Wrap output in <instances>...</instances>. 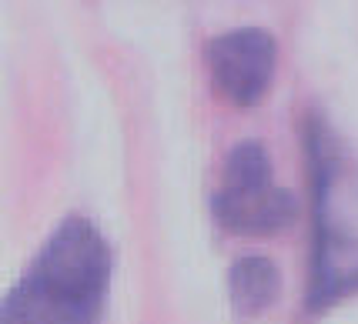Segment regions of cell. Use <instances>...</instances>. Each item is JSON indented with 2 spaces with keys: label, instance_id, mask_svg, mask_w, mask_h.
I'll use <instances>...</instances> for the list:
<instances>
[{
  "label": "cell",
  "instance_id": "obj_4",
  "mask_svg": "<svg viewBox=\"0 0 358 324\" xmlns=\"http://www.w3.org/2000/svg\"><path fill=\"white\" fill-rule=\"evenodd\" d=\"M204 57L218 91L238 108H251L265 97L271 84L278 44L265 27H238L218 34L204 47Z\"/></svg>",
  "mask_w": 358,
  "mask_h": 324
},
{
  "label": "cell",
  "instance_id": "obj_5",
  "mask_svg": "<svg viewBox=\"0 0 358 324\" xmlns=\"http://www.w3.org/2000/svg\"><path fill=\"white\" fill-rule=\"evenodd\" d=\"M281 294V271L278 264L265 254H245L228 267V297L234 314L255 318L268 311Z\"/></svg>",
  "mask_w": 358,
  "mask_h": 324
},
{
  "label": "cell",
  "instance_id": "obj_3",
  "mask_svg": "<svg viewBox=\"0 0 358 324\" xmlns=\"http://www.w3.org/2000/svg\"><path fill=\"white\" fill-rule=\"evenodd\" d=\"M211 214L234 234H275L295 217V194L275 184L271 154L262 140H241L228 151Z\"/></svg>",
  "mask_w": 358,
  "mask_h": 324
},
{
  "label": "cell",
  "instance_id": "obj_1",
  "mask_svg": "<svg viewBox=\"0 0 358 324\" xmlns=\"http://www.w3.org/2000/svg\"><path fill=\"white\" fill-rule=\"evenodd\" d=\"M110 244L91 217L67 214L0 297V324H101Z\"/></svg>",
  "mask_w": 358,
  "mask_h": 324
},
{
  "label": "cell",
  "instance_id": "obj_2",
  "mask_svg": "<svg viewBox=\"0 0 358 324\" xmlns=\"http://www.w3.org/2000/svg\"><path fill=\"white\" fill-rule=\"evenodd\" d=\"M312 181V261L305 304L325 311L358 294V164L322 114L305 121Z\"/></svg>",
  "mask_w": 358,
  "mask_h": 324
}]
</instances>
